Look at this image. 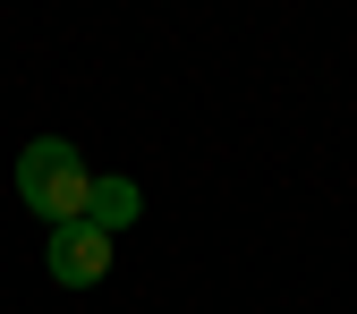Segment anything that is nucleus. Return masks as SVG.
Instances as JSON below:
<instances>
[{
  "label": "nucleus",
  "instance_id": "obj_2",
  "mask_svg": "<svg viewBox=\"0 0 357 314\" xmlns=\"http://www.w3.org/2000/svg\"><path fill=\"white\" fill-rule=\"evenodd\" d=\"M102 272H111V238L94 230V221L52 230V281H60V289H94Z\"/></svg>",
  "mask_w": 357,
  "mask_h": 314
},
{
  "label": "nucleus",
  "instance_id": "obj_3",
  "mask_svg": "<svg viewBox=\"0 0 357 314\" xmlns=\"http://www.w3.org/2000/svg\"><path fill=\"white\" fill-rule=\"evenodd\" d=\"M137 212H145V204H137V178H94V196H85V221H94L102 238H119Z\"/></svg>",
  "mask_w": 357,
  "mask_h": 314
},
{
  "label": "nucleus",
  "instance_id": "obj_1",
  "mask_svg": "<svg viewBox=\"0 0 357 314\" xmlns=\"http://www.w3.org/2000/svg\"><path fill=\"white\" fill-rule=\"evenodd\" d=\"M17 196H26V212L52 221V230H68V221H85L94 170L77 162V145H68V136H34V145L17 153Z\"/></svg>",
  "mask_w": 357,
  "mask_h": 314
}]
</instances>
